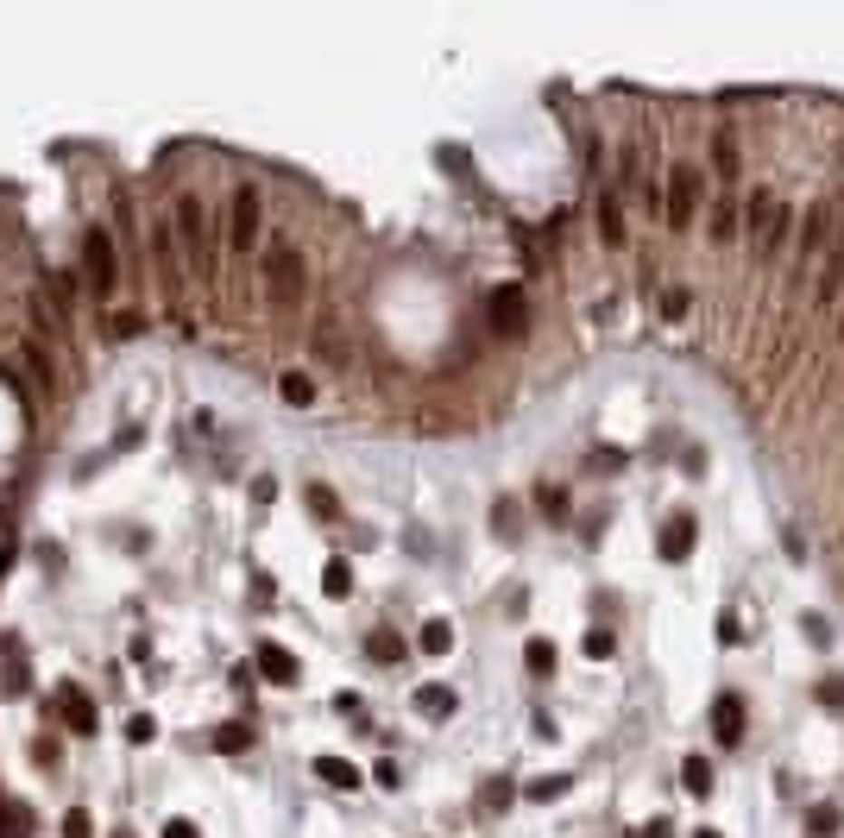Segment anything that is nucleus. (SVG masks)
I'll return each mask as SVG.
<instances>
[{"mask_svg": "<svg viewBox=\"0 0 844 838\" xmlns=\"http://www.w3.org/2000/svg\"><path fill=\"white\" fill-rule=\"evenodd\" d=\"M82 278H89V290H95L101 303L114 296V284H120V246H114L108 227H89V234H82Z\"/></svg>", "mask_w": 844, "mask_h": 838, "instance_id": "423d86ee", "label": "nucleus"}, {"mask_svg": "<svg viewBox=\"0 0 844 838\" xmlns=\"http://www.w3.org/2000/svg\"><path fill=\"white\" fill-rule=\"evenodd\" d=\"M19 360H25V372H32V385L44 391V398H57V366H51V347L32 334V341H19Z\"/></svg>", "mask_w": 844, "mask_h": 838, "instance_id": "9b49d317", "label": "nucleus"}, {"mask_svg": "<svg viewBox=\"0 0 844 838\" xmlns=\"http://www.w3.org/2000/svg\"><path fill=\"white\" fill-rule=\"evenodd\" d=\"M253 498L272 505V498H278V479H272V473H253Z\"/></svg>", "mask_w": 844, "mask_h": 838, "instance_id": "f704fd0d", "label": "nucleus"}, {"mask_svg": "<svg viewBox=\"0 0 844 838\" xmlns=\"http://www.w3.org/2000/svg\"><path fill=\"white\" fill-rule=\"evenodd\" d=\"M315 775H321L328 788H360V769H353L347 756H315Z\"/></svg>", "mask_w": 844, "mask_h": 838, "instance_id": "a211bd4d", "label": "nucleus"}, {"mask_svg": "<svg viewBox=\"0 0 844 838\" xmlns=\"http://www.w3.org/2000/svg\"><path fill=\"white\" fill-rule=\"evenodd\" d=\"M712 170L724 177V189H731V177H737V140H731V127H718L712 133Z\"/></svg>", "mask_w": 844, "mask_h": 838, "instance_id": "dca6fc26", "label": "nucleus"}, {"mask_svg": "<svg viewBox=\"0 0 844 838\" xmlns=\"http://www.w3.org/2000/svg\"><path fill=\"white\" fill-rule=\"evenodd\" d=\"M599 240H605L611 253L624 246V208H618V196H611V189L599 196Z\"/></svg>", "mask_w": 844, "mask_h": 838, "instance_id": "4468645a", "label": "nucleus"}, {"mask_svg": "<svg viewBox=\"0 0 844 838\" xmlns=\"http://www.w3.org/2000/svg\"><path fill=\"white\" fill-rule=\"evenodd\" d=\"M164 838H202V833H196L189 820H164Z\"/></svg>", "mask_w": 844, "mask_h": 838, "instance_id": "e433bc0d", "label": "nucleus"}, {"mask_svg": "<svg viewBox=\"0 0 844 838\" xmlns=\"http://www.w3.org/2000/svg\"><path fill=\"white\" fill-rule=\"evenodd\" d=\"M127 737H133V744H151V737H158V718H151V712H133V718H127Z\"/></svg>", "mask_w": 844, "mask_h": 838, "instance_id": "cd10ccee", "label": "nucleus"}, {"mask_svg": "<svg viewBox=\"0 0 844 838\" xmlns=\"http://www.w3.org/2000/svg\"><path fill=\"white\" fill-rule=\"evenodd\" d=\"M712 737H718L724 750L743 737V699H737V694H718V699H712Z\"/></svg>", "mask_w": 844, "mask_h": 838, "instance_id": "f8f14e48", "label": "nucleus"}, {"mask_svg": "<svg viewBox=\"0 0 844 838\" xmlns=\"http://www.w3.org/2000/svg\"><path fill=\"white\" fill-rule=\"evenodd\" d=\"M743 215H750V259L762 265L775 246H782V227H788V208L775 202V189H750L743 196Z\"/></svg>", "mask_w": 844, "mask_h": 838, "instance_id": "39448f33", "label": "nucleus"}, {"mask_svg": "<svg viewBox=\"0 0 844 838\" xmlns=\"http://www.w3.org/2000/svg\"><path fill=\"white\" fill-rule=\"evenodd\" d=\"M177 253H183V246L170 240V227H164V221H151V265H158V278L170 284V290L183 284V259H177Z\"/></svg>", "mask_w": 844, "mask_h": 838, "instance_id": "9d476101", "label": "nucleus"}, {"mask_svg": "<svg viewBox=\"0 0 844 838\" xmlns=\"http://www.w3.org/2000/svg\"><path fill=\"white\" fill-rule=\"evenodd\" d=\"M51 309H57L63 322L76 315V278H70V272H51Z\"/></svg>", "mask_w": 844, "mask_h": 838, "instance_id": "4be33fe9", "label": "nucleus"}, {"mask_svg": "<svg viewBox=\"0 0 844 838\" xmlns=\"http://www.w3.org/2000/svg\"><path fill=\"white\" fill-rule=\"evenodd\" d=\"M278 391H283V404H296V410H309V404H315V379H309V372H296V366L278 379Z\"/></svg>", "mask_w": 844, "mask_h": 838, "instance_id": "aec40b11", "label": "nucleus"}, {"mask_svg": "<svg viewBox=\"0 0 844 838\" xmlns=\"http://www.w3.org/2000/svg\"><path fill=\"white\" fill-rule=\"evenodd\" d=\"M694 536H700V524L681 511V517H668L662 524V561H687L694 555Z\"/></svg>", "mask_w": 844, "mask_h": 838, "instance_id": "ddd939ff", "label": "nucleus"}, {"mask_svg": "<svg viewBox=\"0 0 844 838\" xmlns=\"http://www.w3.org/2000/svg\"><path fill=\"white\" fill-rule=\"evenodd\" d=\"M63 838H95V826H89V814H82V807H70V814H63Z\"/></svg>", "mask_w": 844, "mask_h": 838, "instance_id": "2f4dec72", "label": "nucleus"}, {"mask_svg": "<svg viewBox=\"0 0 844 838\" xmlns=\"http://www.w3.org/2000/svg\"><path fill=\"white\" fill-rule=\"evenodd\" d=\"M215 744H221V750H246V744H253V731H246V725H221V731H215Z\"/></svg>", "mask_w": 844, "mask_h": 838, "instance_id": "7c9ffc66", "label": "nucleus"}, {"mask_svg": "<svg viewBox=\"0 0 844 838\" xmlns=\"http://www.w3.org/2000/svg\"><path fill=\"white\" fill-rule=\"evenodd\" d=\"M417 706L428 712V718H454V688H441V681H428V688H417Z\"/></svg>", "mask_w": 844, "mask_h": 838, "instance_id": "6ab92c4d", "label": "nucleus"}, {"mask_svg": "<svg viewBox=\"0 0 844 838\" xmlns=\"http://www.w3.org/2000/svg\"><path fill=\"white\" fill-rule=\"evenodd\" d=\"M839 334H844V322H839Z\"/></svg>", "mask_w": 844, "mask_h": 838, "instance_id": "ea45409f", "label": "nucleus"}, {"mask_svg": "<svg viewBox=\"0 0 844 838\" xmlns=\"http://www.w3.org/2000/svg\"><path fill=\"white\" fill-rule=\"evenodd\" d=\"M253 656H259V675H265L272 688H296V681H302V669H296V656H290L283 643H259Z\"/></svg>", "mask_w": 844, "mask_h": 838, "instance_id": "1a4fd4ad", "label": "nucleus"}, {"mask_svg": "<svg viewBox=\"0 0 844 838\" xmlns=\"http://www.w3.org/2000/svg\"><path fill=\"white\" fill-rule=\"evenodd\" d=\"M820 699H832V706H844V681H820Z\"/></svg>", "mask_w": 844, "mask_h": 838, "instance_id": "4c0bfd02", "label": "nucleus"}, {"mask_svg": "<svg viewBox=\"0 0 844 838\" xmlns=\"http://www.w3.org/2000/svg\"><path fill=\"white\" fill-rule=\"evenodd\" d=\"M731 234H737V208H731V189H724V196H718V202H712V240H718V246H724V240H731Z\"/></svg>", "mask_w": 844, "mask_h": 838, "instance_id": "5701e85b", "label": "nucleus"}, {"mask_svg": "<svg viewBox=\"0 0 844 838\" xmlns=\"http://www.w3.org/2000/svg\"><path fill=\"white\" fill-rule=\"evenodd\" d=\"M694 838H718V833H712V826H705V833H694Z\"/></svg>", "mask_w": 844, "mask_h": 838, "instance_id": "58836bf2", "label": "nucleus"}, {"mask_svg": "<svg viewBox=\"0 0 844 838\" xmlns=\"http://www.w3.org/2000/svg\"><path fill=\"white\" fill-rule=\"evenodd\" d=\"M170 221H177V246L189 253V265L208 278L215 272V234H208V202L196 196V189H183L177 202H170Z\"/></svg>", "mask_w": 844, "mask_h": 838, "instance_id": "f03ea898", "label": "nucleus"}, {"mask_svg": "<svg viewBox=\"0 0 844 838\" xmlns=\"http://www.w3.org/2000/svg\"><path fill=\"white\" fill-rule=\"evenodd\" d=\"M417 650L422 656H447V650H454V624H447V618H422Z\"/></svg>", "mask_w": 844, "mask_h": 838, "instance_id": "2eb2a0df", "label": "nucleus"}, {"mask_svg": "<svg viewBox=\"0 0 844 838\" xmlns=\"http://www.w3.org/2000/svg\"><path fill=\"white\" fill-rule=\"evenodd\" d=\"M523 656H530V675H555V643H549V637H530Z\"/></svg>", "mask_w": 844, "mask_h": 838, "instance_id": "a878e982", "label": "nucleus"}, {"mask_svg": "<svg viewBox=\"0 0 844 838\" xmlns=\"http://www.w3.org/2000/svg\"><path fill=\"white\" fill-rule=\"evenodd\" d=\"M492 334H504V341H517L523 328H530V296H523V284H498L492 290Z\"/></svg>", "mask_w": 844, "mask_h": 838, "instance_id": "0eeeda50", "label": "nucleus"}, {"mask_svg": "<svg viewBox=\"0 0 844 838\" xmlns=\"http://www.w3.org/2000/svg\"><path fill=\"white\" fill-rule=\"evenodd\" d=\"M259 272H265V296H272L278 315H296L309 303V259H302L296 240H272L259 253Z\"/></svg>", "mask_w": 844, "mask_h": 838, "instance_id": "f257e3e1", "label": "nucleus"}, {"mask_svg": "<svg viewBox=\"0 0 844 838\" xmlns=\"http://www.w3.org/2000/svg\"><path fill=\"white\" fill-rule=\"evenodd\" d=\"M51 706L70 718V731H76V737H89V731H95V699L82 694V688H70V681H63V688L51 694Z\"/></svg>", "mask_w": 844, "mask_h": 838, "instance_id": "6e6552de", "label": "nucleus"}, {"mask_svg": "<svg viewBox=\"0 0 844 838\" xmlns=\"http://www.w3.org/2000/svg\"><path fill=\"white\" fill-rule=\"evenodd\" d=\"M681 788L687 795H712V756H687L681 763Z\"/></svg>", "mask_w": 844, "mask_h": 838, "instance_id": "412c9836", "label": "nucleus"}, {"mask_svg": "<svg viewBox=\"0 0 844 838\" xmlns=\"http://www.w3.org/2000/svg\"><path fill=\"white\" fill-rule=\"evenodd\" d=\"M807 833H839V814H832V807H813V814H807Z\"/></svg>", "mask_w": 844, "mask_h": 838, "instance_id": "72a5a7b5", "label": "nucleus"}, {"mask_svg": "<svg viewBox=\"0 0 844 838\" xmlns=\"http://www.w3.org/2000/svg\"><path fill=\"white\" fill-rule=\"evenodd\" d=\"M611 650H618L611 631H592V637H586V656H592V662H611Z\"/></svg>", "mask_w": 844, "mask_h": 838, "instance_id": "c756f323", "label": "nucleus"}, {"mask_svg": "<svg viewBox=\"0 0 844 838\" xmlns=\"http://www.w3.org/2000/svg\"><path fill=\"white\" fill-rule=\"evenodd\" d=\"M637 838H675V820L662 814V820H649V826H643V833H637Z\"/></svg>", "mask_w": 844, "mask_h": 838, "instance_id": "c9c22d12", "label": "nucleus"}, {"mask_svg": "<svg viewBox=\"0 0 844 838\" xmlns=\"http://www.w3.org/2000/svg\"><path fill=\"white\" fill-rule=\"evenodd\" d=\"M259 227H265V189L240 183L227 202V259H253L259 253Z\"/></svg>", "mask_w": 844, "mask_h": 838, "instance_id": "7ed1b4c3", "label": "nucleus"}, {"mask_svg": "<svg viewBox=\"0 0 844 838\" xmlns=\"http://www.w3.org/2000/svg\"><path fill=\"white\" fill-rule=\"evenodd\" d=\"M687 303H694V296H687L681 284H675V290H662V315H668V322H681V315H687Z\"/></svg>", "mask_w": 844, "mask_h": 838, "instance_id": "c85d7f7f", "label": "nucleus"}, {"mask_svg": "<svg viewBox=\"0 0 844 838\" xmlns=\"http://www.w3.org/2000/svg\"><path fill=\"white\" fill-rule=\"evenodd\" d=\"M694 215H700V164L675 158L662 177V221L681 234V227H694Z\"/></svg>", "mask_w": 844, "mask_h": 838, "instance_id": "20e7f679", "label": "nucleus"}, {"mask_svg": "<svg viewBox=\"0 0 844 838\" xmlns=\"http://www.w3.org/2000/svg\"><path fill=\"white\" fill-rule=\"evenodd\" d=\"M6 688H32V662L13 650V662H6Z\"/></svg>", "mask_w": 844, "mask_h": 838, "instance_id": "473e14b6", "label": "nucleus"}, {"mask_svg": "<svg viewBox=\"0 0 844 838\" xmlns=\"http://www.w3.org/2000/svg\"><path fill=\"white\" fill-rule=\"evenodd\" d=\"M523 795H530V801H555V795H567V775H542V782H530Z\"/></svg>", "mask_w": 844, "mask_h": 838, "instance_id": "bb28decb", "label": "nucleus"}, {"mask_svg": "<svg viewBox=\"0 0 844 838\" xmlns=\"http://www.w3.org/2000/svg\"><path fill=\"white\" fill-rule=\"evenodd\" d=\"M366 650H372V662H385V669H391V662H404V637H398L391 624H379V631L366 637Z\"/></svg>", "mask_w": 844, "mask_h": 838, "instance_id": "f3484780", "label": "nucleus"}, {"mask_svg": "<svg viewBox=\"0 0 844 838\" xmlns=\"http://www.w3.org/2000/svg\"><path fill=\"white\" fill-rule=\"evenodd\" d=\"M302 498H309V511H315V517H321V524H334V517H340V498H334V492H328V486H321V479H315V486H309V492H302Z\"/></svg>", "mask_w": 844, "mask_h": 838, "instance_id": "b1692460", "label": "nucleus"}, {"mask_svg": "<svg viewBox=\"0 0 844 838\" xmlns=\"http://www.w3.org/2000/svg\"><path fill=\"white\" fill-rule=\"evenodd\" d=\"M321 586H328L334 599H347V592H353V567H347V561L334 555V561H328V567H321Z\"/></svg>", "mask_w": 844, "mask_h": 838, "instance_id": "393cba45", "label": "nucleus"}]
</instances>
